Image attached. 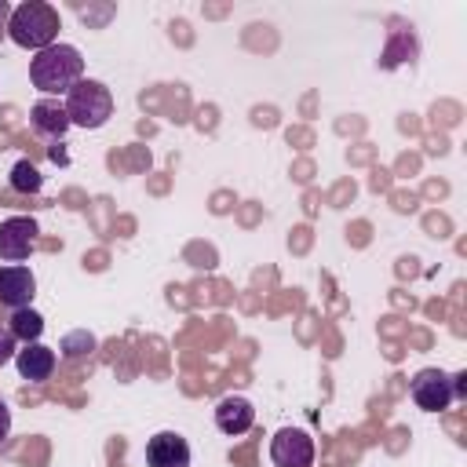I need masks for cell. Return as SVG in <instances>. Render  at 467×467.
Masks as SVG:
<instances>
[{
	"instance_id": "6",
	"label": "cell",
	"mask_w": 467,
	"mask_h": 467,
	"mask_svg": "<svg viewBox=\"0 0 467 467\" xmlns=\"http://www.w3.org/2000/svg\"><path fill=\"white\" fill-rule=\"evenodd\" d=\"M36 219H29V215H11V219H4L0 223V259H7V263H22V259H29L33 255V248H36Z\"/></svg>"
},
{
	"instance_id": "15",
	"label": "cell",
	"mask_w": 467,
	"mask_h": 467,
	"mask_svg": "<svg viewBox=\"0 0 467 467\" xmlns=\"http://www.w3.org/2000/svg\"><path fill=\"white\" fill-rule=\"evenodd\" d=\"M15 354H18V339L11 336V328H7V325H0V365H4V361H11Z\"/></svg>"
},
{
	"instance_id": "8",
	"label": "cell",
	"mask_w": 467,
	"mask_h": 467,
	"mask_svg": "<svg viewBox=\"0 0 467 467\" xmlns=\"http://www.w3.org/2000/svg\"><path fill=\"white\" fill-rule=\"evenodd\" d=\"M146 467H190V445L175 431H161L146 441Z\"/></svg>"
},
{
	"instance_id": "5",
	"label": "cell",
	"mask_w": 467,
	"mask_h": 467,
	"mask_svg": "<svg viewBox=\"0 0 467 467\" xmlns=\"http://www.w3.org/2000/svg\"><path fill=\"white\" fill-rule=\"evenodd\" d=\"M412 401L423 409V412H445L452 401H456V394H452V376H445L441 368H423V372H416V379H412Z\"/></svg>"
},
{
	"instance_id": "14",
	"label": "cell",
	"mask_w": 467,
	"mask_h": 467,
	"mask_svg": "<svg viewBox=\"0 0 467 467\" xmlns=\"http://www.w3.org/2000/svg\"><path fill=\"white\" fill-rule=\"evenodd\" d=\"M91 347H95V336H88V332H69L62 339L66 358H84V354H91Z\"/></svg>"
},
{
	"instance_id": "10",
	"label": "cell",
	"mask_w": 467,
	"mask_h": 467,
	"mask_svg": "<svg viewBox=\"0 0 467 467\" xmlns=\"http://www.w3.org/2000/svg\"><path fill=\"white\" fill-rule=\"evenodd\" d=\"M15 365H18V376H22V379L44 383V379L55 372V350L44 347L40 339H36V343H26V347L15 354Z\"/></svg>"
},
{
	"instance_id": "3",
	"label": "cell",
	"mask_w": 467,
	"mask_h": 467,
	"mask_svg": "<svg viewBox=\"0 0 467 467\" xmlns=\"http://www.w3.org/2000/svg\"><path fill=\"white\" fill-rule=\"evenodd\" d=\"M66 117L69 124L77 128H102L109 117H113V95L102 80H77L69 91H66Z\"/></svg>"
},
{
	"instance_id": "16",
	"label": "cell",
	"mask_w": 467,
	"mask_h": 467,
	"mask_svg": "<svg viewBox=\"0 0 467 467\" xmlns=\"http://www.w3.org/2000/svg\"><path fill=\"white\" fill-rule=\"evenodd\" d=\"M7 431H11V409H7V401H0V441L7 438Z\"/></svg>"
},
{
	"instance_id": "11",
	"label": "cell",
	"mask_w": 467,
	"mask_h": 467,
	"mask_svg": "<svg viewBox=\"0 0 467 467\" xmlns=\"http://www.w3.org/2000/svg\"><path fill=\"white\" fill-rule=\"evenodd\" d=\"M29 124H33L36 135H47V139H62V135L69 131L66 106H62V102H51V99L33 102V109H29Z\"/></svg>"
},
{
	"instance_id": "1",
	"label": "cell",
	"mask_w": 467,
	"mask_h": 467,
	"mask_svg": "<svg viewBox=\"0 0 467 467\" xmlns=\"http://www.w3.org/2000/svg\"><path fill=\"white\" fill-rule=\"evenodd\" d=\"M29 80L44 95H66L77 80H84V58L73 44H51L33 55L29 62Z\"/></svg>"
},
{
	"instance_id": "9",
	"label": "cell",
	"mask_w": 467,
	"mask_h": 467,
	"mask_svg": "<svg viewBox=\"0 0 467 467\" xmlns=\"http://www.w3.org/2000/svg\"><path fill=\"white\" fill-rule=\"evenodd\" d=\"M252 420H255V409H252V401L241 398V394H226V398L215 405V427H219L223 434H230V438L244 434V431L252 427Z\"/></svg>"
},
{
	"instance_id": "4",
	"label": "cell",
	"mask_w": 467,
	"mask_h": 467,
	"mask_svg": "<svg viewBox=\"0 0 467 467\" xmlns=\"http://www.w3.org/2000/svg\"><path fill=\"white\" fill-rule=\"evenodd\" d=\"M274 467H314V438L303 427H281L270 438Z\"/></svg>"
},
{
	"instance_id": "17",
	"label": "cell",
	"mask_w": 467,
	"mask_h": 467,
	"mask_svg": "<svg viewBox=\"0 0 467 467\" xmlns=\"http://www.w3.org/2000/svg\"><path fill=\"white\" fill-rule=\"evenodd\" d=\"M452 394H456V398H467V376H463V372L452 376Z\"/></svg>"
},
{
	"instance_id": "12",
	"label": "cell",
	"mask_w": 467,
	"mask_h": 467,
	"mask_svg": "<svg viewBox=\"0 0 467 467\" xmlns=\"http://www.w3.org/2000/svg\"><path fill=\"white\" fill-rule=\"evenodd\" d=\"M7 328H11V336L18 343H36L40 332H44V317L33 306H22V310H11V325Z\"/></svg>"
},
{
	"instance_id": "13",
	"label": "cell",
	"mask_w": 467,
	"mask_h": 467,
	"mask_svg": "<svg viewBox=\"0 0 467 467\" xmlns=\"http://www.w3.org/2000/svg\"><path fill=\"white\" fill-rule=\"evenodd\" d=\"M11 190H18V193H36V190H40V171H36V164L18 161V164L11 168Z\"/></svg>"
},
{
	"instance_id": "2",
	"label": "cell",
	"mask_w": 467,
	"mask_h": 467,
	"mask_svg": "<svg viewBox=\"0 0 467 467\" xmlns=\"http://www.w3.org/2000/svg\"><path fill=\"white\" fill-rule=\"evenodd\" d=\"M62 22H58V11L44 0H26L18 4L11 15H7V36L26 47V51H44L55 44Z\"/></svg>"
},
{
	"instance_id": "7",
	"label": "cell",
	"mask_w": 467,
	"mask_h": 467,
	"mask_svg": "<svg viewBox=\"0 0 467 467\" xmlns=\"http://www.w3.org/2000/svg\"><path fill=\"white\" fill-rule=\"evenodd\" d=\"M33 296H36V277L29 266H18V263L0 266V303L4 306L22 310L33 303Z\"/></svg>"
}]
</instances>
